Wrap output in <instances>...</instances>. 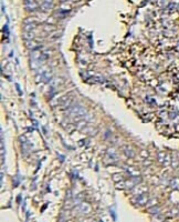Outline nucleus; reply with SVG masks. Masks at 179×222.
<instances>
[{
  "instance_id": "nucleus-14",
  "label": "nucleus",
  "mask_w": 179,
  "mask_h": 222,
  "mask_svg": "<svg viewBox=\"0 0 179 222\" xmlns=\"http://www.w3.org/2000/svg\"><path fill=\"white\" fill-rule=\"evenodd\" d=\"M148 212L152 213V214H158L160 212V208L159 207H152V208H148Z\"/></svg>"
},
{
  "instance_id": "nucleus-3",
  "label": "nucleus",
  "mask_w": 179,
  "mask_h": 222,
  "mask_svg": "<svg viewBox=\"0 0 179 222\" xmlns=\"http://www.w3.org/2000/svg\"><path fill=\"white\" fill-rule=\"evenodd\" d=\"M147 191V187L146 185H142V183H139L138 185H135L133 189H132V193L135 194V195H139V194H143V193H146Z\"/></svg>"
},
{
  "instance_id": "nucleus-11",
  "label": "nucleus",
  "mask_w": 179,
  "mask_h": 222,
  "mask_svg": "<svg viewBox=\"0 0 179 222\" xmlns=\"http://www.w3.org/2000/svg\"><path fill=\"white\" fill-rule=\"evenodd\" d=\"M178 214H179V209H177V208H173V209H171V210L169 211V212L166 214V216H167V217L175 218V217H177Z\"/></svg>"
},
{
  "instance_id": "nucleus-23",
  "label": "nucleus",
  "mask_w": 179,
  "mask_h": 222,
  "mask_svg": "<svg viewBox=\"0 0 179 222\" xmlns=\"http://www.w3.org/2000/svg\"><path fill=\"white\" fill-rule=\"evenodd\" d=\"M164 222H169V221H164Z\"/></svg>"
},
{
  "instance_id": "nucleus-8",
  "label": "nucleus",
  "mask_w": 179,
  "mask_h": 222,
  "mask_svg": "<svg viewBox=\"0 0 179 222\" xmlns=\"http://www.w3.org/2000/svg\"><path fill=\"white\" fill-rule=\"evenodd\" d=\"M81 132H82V133H85V134H88V136H94V134L97 133V129H94V128H92V127L86 125L85 128H83V129L81 130Z\"/></svg>"
},
{
  "instance_id": "nucleus-13",
  "label": "nucleus",
  "mask_w": 179,
  "mask_h": 222,
  "mask_svg": "<svg viewBox=\"0 0 179 222\" xmlns=\"http://www.w3.org/2000/svg\"><path fill=\"white\" fill-rule=\"evenodd\" d=\"M157 203H158V200H157L156 198H153V199L148 200V202H147L146 205L148 207V208H152V207H155Z\"/></svg>"
},
{
  "instance_id": "nucleus-22",
  "label": "nucleus",
  "mask_w": 179,
  "mask_h": 222,
  "mask_svg": "<svg viewBox=\"0 0 179 222\" xmlns=\"http://www.w3.org/2000/svg\"><path fill=\"white\" fill-rule=\"evenodd\" d=\"M83 222H95L93 219H86V220H84Z\"/></svg>"
},
{
  "instance_id": "nucleus-19",
  "label": "nucleus",
  "mask_w": 179,
  "mask_h": 222,
  "mask_svg": "<svg viewBox=\"0 0 179 222\" xmlns=\"http://www.w3.org/2000/svg\"><path fill=\"white\" fill-rule=\"evenodd\" d=\"M165 157H166V153L159 152V153H158V161L160 162V163H163V162H164V160H165Z\"/></svg>"
},
{
  "instance_id": "nucleus-21",
  "label": "nucleus",
  "mask_w": 179,
  "mask_h": 222,
  "mask_svg": "<svg viewBox=\"0 0 179 222\" xmlns=\"http://www.w3.org/2000/svg\"><path fill=\"white\" fill-rule=\"evenodd\" d=\"M140 154H142V156H143L144 158H147V157H148V152H147V151H145V150H143L142 152H140Z\"/></svg>"
},
{
  "instance_id": "nucleus-15",
  "label": "nucleus",
  "mask_w": 179,
  "mask_h": 222,
  "mask_svg": "<svg viewBox=\"0 0 179 222\" xmlns=\"http://www.w3.org/2000/svg\"><path fill=\"white\" fill-rule=\"evenodd\" d=\"M171 160H173V158L170 157L169 154H166L165 160L163 162V164H164V166H169V164H171Z\"/></svg>"
},
{
  "instance_id": "nucleus-16",
  "label": "nucleus",
  "mask_w": 179,
  "mask_h": 222,
  "mask_svg": "<svg viewBox=\"0 0 179 222\" xmlns=\"http://www.w3.org/2000/svg\"><path fill=\"white\" fill-rule=\"evenodd\" d=\"M112 178H113V180H114L116 183H117V182H121V181L123 180V177H122L121 173H115V174H113Z\"/></svg>"
},
{
  "instance_id": "nucleus-9",
  "label": "nucleus",
  "mask_w": 179,
  "mask_h": 222,
  "mask_svg": "<svg viewBox=\"0 0 179 222\" xmlns=\"http://www.w3.org/2000/svg\"><path fill=\"white\" fill-rule=\"evenodd\" d=\"M41 56H42V52L39 50V49H34V50H32V53H31L32 59H34V60H40Z\"/></svg>"
},
{
  "instance_id": "nucleus-20",
  "label": "nucleus",
  "mask_w": 179,
  "mask_h": 222,
  "mask_svg": "<svg viewBox=\"0 0 179 222\" xmlns=\"http://www.w3.org/2000/svg\"><path fill=\"white\" fill-rule=\"evenodd\" d=\"M44 30H46V31H54L55 27L54 26H50V25H46V26H44Z\"/></svg>"
},
{
  "instance_id": "nucleus-18",
  "label": "nucleus",
  "mask_w": 179,
  "mask_h": 222,
  "mask_svg": "<svg viewBox=\"0 0 179 222\" xmlns=\"http://www.w3.org/2000/svg\"><path fill=\"white\" fill-rule=\"evenodd\" d=\"M127 171L132 174V176H134V177H137L138 174H139V171H137L136 169H133V168H127Z\"/></svg>"
},
{
  "instance_id": "nucleus-17",
  "label": "nucleus",
  "mask_w": 179,
  "mask_h": 222,
  "mask_svg": "<svg viewBox=\"0 0 179 222\" xmlns=\"http://www.w3.org/2000/svg\"><path fill=\"white\" fill-rule=\"evenodd\" d=\"M171 166H173V168H175V169L179 166V159L177 157L173 158V160H171Z\"/></svg>"
},
{
  "instance_id": "nucleus-6",
  "label": "nucleus",
  "mask_w": 179,
  "mask_h": 222,
  "mask_svg": "<svg viewBox=\"0 0 179 222\" xmlns=\"http://www.w3.org/2000/svg\"><path fill=\"white\" fill-rule=\"evenodd\" d=\"M53 8V0H43L41 4V9L43 11H49Z\"/></svg>"
},
{
  "instance_id": "nucleus-10",
  "label": "nucleus",
  "mask_w": 179,
  "mask_h": 222,
  "mask_svg": "<svg viewBox=\"0 0 179 222\" xmlns=\"http://www.w3.org/2000/svg\"><path fill=\"white\" fill-rule=\"evenodd\" d=\"M124 152L126 153V156H127V157H131V158L135 157V152H134L133 149L131 148V147H127V146H125V147H124Z\"/></svg>"
},
{
  "instance_id": "nucleus-1",
  "label": "nucleus",
  "mask_w": 179,
  "mask_h": 222,
  "mask_svg": "<svg viewBox=\"0 0 179 222\" xmlns=\"http://www.w3.org/2000/svg\"><path fill=\"white\" fill-rule=\"evenodd\" d=\"M87 115V111L85 108H83L81 106H72L66 110V116L71 117V118H78V117H83Z\"/></svg>"
},
{
  "instance_id": "nucleus-5",
  "label": "nucleus",
  "mask_w": 179,
  "mask_h": 222,
  "mask_svg": "<svg viewBox=\"0 0 179 222\" xmlns=\"http://www.w3.org/2000/svg\"><path fill=\"white\" fill-rule=\"evenodd\" d=\"M65 82V80L62 77H56V78H54L53 80H52V82H51V87L52 88H58V87H61V86H63Z\"/></svg>"
},
{
  "instance_id": "nucleus-12",
  "label": "nucleus",
  "mask_w": 179,
  "mask_h": 222,
  "mask_svg": "<svg viewBox=\"0 0 179 222\" xmlns=\"http://www.w3.org/2000/svg\"><path fill=\"white\" fill-rule=\"evenodd\" d=\"M170 185L174 188V189H178L179 187V178H174L170 180Z\"/></svg>"
},
{
  "instance_id": "nucleus-2",
  "label": "nucleus",
  "mask_w": 179,
  "mask_h": 222,
  "mask_svg": "<svg viewBox=\"0 0 179 222\" xmlns=\"http://www.w3.org/2000/svg\"><path fill=\"white\" fill-rule=\"evenodd\" d=\"M148 195L147 193H143L139 194V195H135V198L133 199V202L137 205H145L148 202Z\"/></svg>"
},
{
  "instance_id": "nucleus-24",
  "label": "nucleus",
  "mask_w": 179,
  "mask_h": 222,
  "mask_svg": "<svg viewBox=\"0 0 179 222\" xmlns=\"http://www.w3.org/2000/svg\"><path fill=\"white\" fill-rule=\"evenodd\" d=\"M177 190H179V187H178V189H177Z\"/></svg>"
},
{
  "instance_id": "nucleus-4",
  "label": "nucleus",
  "mask_w": 179,
  "mask_h": 222,
  "mask_svg": "<svg viewBox=\"0 0 179 222\" xmlns=\"http://www.w3.org/2000/svg\"><path fill=\"white\" fill-rule=\"evenodd\" d=\"M78 210L80 211V213H82V214H88V213L92 211V207L87 203V202H82V203L78 207Z\"/></svg>"
},
{
  "instance_id": "nucleus-7",
  "label": "nucleus",
  "mask_w": 179,
  "mask_h": 222,
  "mask_svg": "<svg viewBox=\"0 0 179 222\" xmlns=\"http://www.w3.org/2000/svg\"><path fill=\"white\" fill-rule=\"evenodd\" d=\"M24 2H26V8L30 11H34L38 8L37 2L34 0H24Z\"/></svg>"
},
{
  "instance_id": "nucleus-25",
  "label": "nucleus",
  "mask_w": 179,
  "mask_h": 222,
  "mask_svg": "<svg viewBox=\"0 0 179 222\" xmlns=\"http://www.w3.org/2000/svg\"><path fill=\"white\" fill-rule=\"evenodd\" d=\"M62 1H64V0H62Z\"/></svg>"
}]
</instances>
